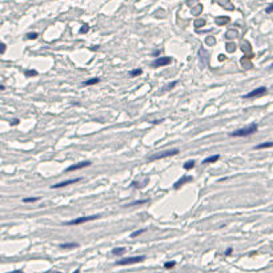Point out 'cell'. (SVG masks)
<instances>
[{
  "mask_svg": "<svg viewBox=\"0 0 273 273\" xmlns=\"http://www.w3.org/2000/svg\"><path fill=\"white\" fill-rule=\"evenodd\" d=\"M254 132H257V124H251L248 127H244V128H240L237 131H233L231 133L232 137H245V136L253 135Z\"/></svg>",
  "mask_w": 273,
  "mask_h": 273,
  "instance_id": "cell-1",
  "label": "cell"
},
{
  "mask_svg": "<svg viewBox=\"0 0 273 273\" xmlns=\"http://www.w3.org/2000/svg\"><path fill=\"white\" fill-rule=\"evenodd\" d=\"M100 217V214H92V216H83V217H79V219H75V220H71V221H67L64 223L65 225H79V224H83V223H88V221H92V220H96Z\"/></svg>",
  "mask_w": 273,
  "mask_h": 273,
  "instance_id": "cell-2",
  "label": "cell"
},
{
  "mask_svg": "<svg viewBox=\"0 0 273 273\" xmlns=\"http://www.w3.org/2000/svg\"><path fill=\"white\" fill-rule=\"evenodd\" d=\"M145 257L144 256H133V257H124L121 260H119L116 263V265H131V264H137L144 261Z\"/></svg>",
  "mask_w": 273,
  "mask_h": 273,
  "instance_id": "cell-3",
  "label": "cell"
},
{
  "mask_svg": "<svg viewBox=\"0 0 273 273\" xmlns=\"http://www.w3.org/2000/svg\"><path fill=\"white\" fill-rule=\"evenodd\" d=\"M179 153V149H168V151H164L161 153H157V155H153V156L148 157L149 161H153V160H160V159H165V157H171V156H175V155Z\"/></svg>",
  "mask_w": 273,
  "mask_h": 273,
  "instance_id": "cell-4",
  "label": "cell"
},
{
  "mask_svg": "<svg viewBox=\"0 0 273 273\" xmlns=\"http://www.w3.org/2000/svg\"><path fill=\"white\" fill-rule=\"evenodd\" d=\"M172 63V57L169 56H164V57H159V59H156L152 63V67H155V68H159V67H165V65H169V64Z\"/></svg>",
  "mask_w": 273,
  "mask_h": 273,
  "instance_id": "cell-5",
  "label": "cell"
},
{
  "mask_svg": "<svg viewBox=\"0 0 273 273\" xmlns=\"http://www.w3.org/2000/svg\"><path fill=\"white\" fill-rule=\"evenodd\" d=\"M267 88L265 87H260V88H256V89H253L252 92H249V93L244 95V99H252V98H257V96H263V95L267 93Z\"/></svg>",
  "mask_w": 273,
  "mask_h": 273,
  "instance_id": "cell-6",
  "label": "cell"
},
{
  "mask_svg": "<svg viewBox=\"0 0 273 273\" xmlns=\"http://www.w3.org/2000/svg\"><path fill=\"white\" fill-rule=\"evenodd\" d=\"M89 165H91V161H80L77 164H73V165L68 166L65 169V172H73V171L81 169V168H85V166H89Z\"/></svg>",
  "mask_w": 273,
  "mask_h": 273,
  "instance_id": "cell-7",
  "label": "cell"
},
{
  "mask_svg": "<svg viewBox=\"0 0 273 273\" xmlns=\"http://www.w3.org/2000/svg\"><path fill=\"white\" fill-rule=\"evenodd\" d=\"M80 180H83L81 177H77V179H72V180H67V181L57 182V184H54V185H52V188H63V187H68V185H71V184H75V182L80 181Z\"/></svg>",
  "mask_w": 273,
  "mask_h": 273,
  "instance_id": "cell-8",
  "label": "cell"
},
{
  "mask_svg": "<svg viewBox=\"0 0 273 273\" xmlns=\"http://www.w3.org/2000/svg\"><path fill=\"white\" fill-rule=\"evenodd\" d=\"M198 56H200V60L203 61V67H205L208 64V61H209V54H208L207 51L204 49V48H200V51H198Z\"/></svg>",
  "mask_w": 273,
  "mask_h": 273,
  "instance_id": "cell-9",
  "label": "cell"
},
{
  "mask_svg": "<svg viewBox=\"0 0 273 273\" xmlns=\"http://www.w3.org/2000/svg\"><path fill=\"white\" fill-rule=\"evenodd\" d=\"M192 180H193V179H192L191 176H182L181 179L177 180V181L173 184V188H175V189H179L180 187H182L184 184H185V182H189V181H192Z\"/></svg>",
  "mask_w": 273,
  "mask_h": 273,
  "instance_id": "cell-10",
  "label": "cell"
},
{
  "mask_svg": "<svg viewBox=\"0 0 273 273\" xmlns=\"http://www.w3.org/2000/svg\"><path fill=\"white\" fill-rule=\"evenodd\" d=\"M241 49H242V52H244V54H247L249 57L252 56V47H251V44H249L248 41H242Z\"/></svg>",
  "mask_w": 273,
  "mask_h": 273,
  "instance_id": "cell-11",
  "label": "cell"
},
{
  "mask_svg": "<svg viewBox=\"0 0 273 273\" xmlns=\"http://www.w3.org/2000/svg\"><path fill=\"white\" fill-rule=\"evenodd\" d=\"M239 36V32L236 31V29H228L225 33V38L228 39V40H232V39H236Z\"/></svg>",
  "mask_w": 273,
  "mask_h": 273,
  "instance_id": "cell-12",
  "label": "cell"
},
{
  "mask_svg": "<svg viewBox=\"0 0 273 273\" xmlns=\"http://www.w3.org/2000/svg\"><path fill=\"white\" fill-rule=\"evenodd\" d=\"M229 17L228 16H220V17H217L216 19V24L217 25H224V24H228L229 23Z\"/></svg>",
  "mask_w": 273,
  "mask_h": 273,
  "instance_id": "cell-13",
  "label": "cell"
},
{
  "mask_svg": "<svg viewBox=\"0 0 273 273\" xmlns=\"http://www.w3.org/2000/svg\"><path fill=\"white\" fill-rule=\"evenodd\" d=\"M217 3H219L221 7H224V8H228L229 11L233 10V6H231L229 0H217Z\"/></svg>",
  "mask_w": 273,
  "mask_h": 273,
  "instance_id": "cell-14",
  "label": "cell"
},
{
  "mask_svg": "<svg viewBox=\"0 0 273 273\" xmlns=\"http://www.w3.org/2000/svg\"><path fill=\"white\" fill-rule=\"evenodd\" d=\"M61 249H75V248H79V244L77 242H68V244H61L60 245Z\"/></svg>",
  "mask_w": 273,
  "mask_h": 273,
  "instance_id": "cell-15",
  "label": "cell"
},
{
  "mask_svg": "<svg viewBox=\"0 0 273 273\" xmlns=\"http://www.w3.org/2000/svg\"><path fill=\"white\" fill-rule=\"evenodd\" d=\"M241 67L242 68H247V69L252 68V64H251V61H249V59L247 56H244L241 59Z\"/></svg>",
  "mask_w": 273,
  "mask_h": 273,
  "instance_id": "cell-16",
  "label": "cell"
},
{
  "mask_svg": "<svg viewBox=\"0 0 273 273\" xmlns=\"http://www.w3.org/2000/svg\"><path fill=\"white\" fill-rule=\"evenodd\" d=\"M220 159V155H214V156H210L208 157V159H205L204 161H203V164H209V163H216L217 160Z\"/></svg>",
  "mask_w": 273,
  "mask_h": 273,
  "instance_id": "cell-17",
  "label": "cell"
},
{
  "mask_svg": "<svg viewBox=\"0 0 273 273\" xmlns=\"http://www.w3.org/2000/svg\"><path fill=\"white\" fill-rule=\"evenodd\" d=\"M225 48H226V52H235L236 51V44H235V41H229V43H226V45H225Z\"/></svg>",
  "mask_w": 273,
  "mask_h": 273,
  "instance_id": "cell-18",
  "label": "cell"
},
{
  "mask_svg": "<svg viewBox=\"0 0 273 273\" xmlns=\"http://www.w3.org/2000/svg\"><path fill=\"white\" fill-rule=\"evenodd\" d=\"M99 81H100L99 77H92V79H89V80H85V81L83 83V85H93V84H98Z\"/></svg>",
  "mask_w": 273,
  "mask_h": 273,
  "instance_id": "cell-19",
  "label": "cell"
},
{
  "mask_svg": "<svg viewBox=\"0 0 273 273\" xmlns=\"http://www.w3.org/2000/svg\"><path fill=\"white\" fill-rule=\"evenodd\" d=\"M273 147V141H268V143H263V144H258L254 147V149H264V148H270Z\"/></svg>",
  "mask_w": 273,
  "mask_h": 273,
  "instance_id": "cell-20",
  "label": "cell"
},
{
  "mask_svg": "<svg viewBox=\"0 0 273 273\" xmlns=\"http://www.w3.org/2000/svg\"><path fill=\"white\" fill-rule=\"evenodd\" d=\"M143 73V69L141 68H137V69H132L131 72H129V75L132 76V77H135V76H140Z\"/></svg>",
  "mask_w": 273,
  "mask_h": 273,
  "instance_id": "cell-21",
  "label": "cell"
},
{
  "mask_svg": "<svg viewBox=\"0 0 273 273\" xmlns=\"http://www.w3.org/2000/svg\"><path fill=\"white\" fill-rule=\"evenodd\" d=\"M195 160H189V161H187V163L185 164H184V169H187V171H188V169H192V168H193V166H195Z\"/></svg>",
  "mask_w": 273,
  "mask_h": 273,
  "instance_id": "cell-22",
  "label": "cell"
},
{
  "mask_svg": "<svg viewBox=\"0 0 273 273\" xmlns=\"http://www.w3.org/2000/svg\"><path fill=\"white\" fill-rule=\"evenodd\" d=\"M147 201L149 200H139V201H133V203H129V204H125L124 207H133V205H137V204H144V203H147Z\"/></svg>",
  "mask_w": 273,
  "mask_h": 273,
  "instance_id": "cell-23",
  "label": "cell"
},
{
  "mask_svg": "<svg viewBox=\"0 0 273 273\" xmlns=\"http://www.w3.org/2000/svg\"><path fill=\"white\" fill-rule=\"evenodd\" d=\"M205 43H207L208 45H214V43H216V39H214L213 36H208V38L205 39Z\"/></svg>",
  "mask_w": 273,
  "mask_h": 273,
  "instance_id": "cell-24",
  "label": "cell"
},
{
  "mask_svg": "<svg viewBox=\"0 0 273 273\" xmlns=\"http://www.w3.org/2000/svg\"><path fill=\"white\" fill-rule=\"evenodd\" d=\"M175 265H176V261H166V263L164 264V268H165V269H172Z\"/></svg>",
  "mask_w": 273,
  "mask_h": 273,
  "instance_id": "cell-25",
  "label": "cell"
},
{
  "mask_svg": "<svg viewBox=\"0 0 273 273\" xmlns=\"http://www.w3.org/2000/svg\"><path fill=\"white\" fill-rule=\"evenodd\" d=\"M125 252V248H113L112 249V254H123Z\"/></svg>",
  "mask_w": 273,
  "mask_h": 273,
  "instance_id": "cell-26",
  "label": "cell"
},
{
  "mask_svg": "<svg viewBox=\"0 0 273 273\" xmlns=\"http://www.w3.org/2000/svg\"><path fill=\"white\" fill-rule=\"evenodd\" d=\"M24 73L25 76H38V71H35V69H27Z\"/></svg>",
  "mask_w": 273,
  "mask_h": 273,
  "instance_id": "cell-27",
  "label": "cell"
},
{
  "mask_svg": "<svg viewBox=\"0 0 273 273\" xmlns=\"http://www.w3.org/2000/svg\"><path fill=\"white\" fill-rule=\"evenodd\" d=\"M39 35L36 33V32H29V33H27V39H31V40H35V39H38Z\"/></svg>",
  "mask_w": 273,
  "mask_h": 273,
  "instance_id": "cell-28",
  "label": "cell"
},
{
  "mask_svg": "<svg viewBox=\"0 0 273 273\" xmlns=\"http://www.w3.org/2000/svg\"><path fill=\"white\" fill-rule=\"evenodd\" d=\"M143 232H145L144 228H143V229H139V231H135V232H133V233L131 235V237H132V239H135V237H137L139 235H141Z\"/></svg>",
  "mask_w": 273,
  "mask_h": 273,
  "instance_id": "cell-29",
  "label": "cell"
},
{
  "mask_svg": "<svg viewBox=\"0 0 273 273\" xmlns=\"http://www.w3.org/2000/svg\"><path fill=\"white\" fill-rule=\"evenodd\" d=\"M204 25H205V20H196V22H195V27H196V28H198V27H204Z\"/></svg>",
  "mask_w": 273,
  "mask_h": 273,
  "instance_id": "cell-30",
  "label": "cell"
},
{
  "mask_svg": "<svg viewBox=\"0 0 273 273\" xmlns=\"http://www.w3.org/2000/svg\"><path fill=\"white\" fill-rule=\"evenodd\" d=\"M39 197H27L23 198V203H33V201H38Z\"/></svg>",
  "mask_w": 273,
  "mask_h": 273,
  "instance_id": "cell-31",
  "label": "cell"
},
{
  "mask_svg": "<svg viewBox=\"0 0 273 273\" xmlns=\"http://www.w3.org/2000/svg\"><path fill=\"white\" fill-rule=\"evenodd\" d=\"M88 31H89V25L88 24H84L81 28H80V33H87Z\"/></svg>",
  "mask_w": 273,
  "mask_h": 273,
  "instance_id": "cell-32",
  "label": "cell"
},
{
  "mask_svg": "<svg viewBox=\"0 0 273 273\" xmlns=\"http://www.w3.org/2000/svg\"><path fill=\"white\" fill-rule=\"evenodd\" d=\"M265 12H267V13H270V12H273V3L270 4L269 7H267V10H265Z\"/></svg>",
  "mask_w": 273,
  "mask_h": 273,
  "instance_id": "cell-33",
  "label": "cell"
},
{
  "mask_svg": "<svg viewBox=\"0 0 273 273\" xmlns=\"http://www.w3.org/2000/svg\"><path fill=\"white\" fill-rule=\"evenodd\" d=\"M232 251H233L232 248H228V249L225 251V253H224V254H225V256H229V254H232Z\"/></svg>",
  "mask_w": 273,
  "mask_h": 273,
  "instance_id": "cell-34",
  "label": "cell"
},
{
  "mask_svg": "<svg viewBox=\"0 0 273 273\" xmlns=\"http://www.w3.org/2000/svg\"><path fill=\"white\" fill-rule=\"evenodd\" d=\"M176 84H177V81H173V83H171V84L168 85V89H171V88H173Z\"/></svg>",
  "mask_w": 273,
  "mask_h": 273,
  "instance_id": "cell-35",
  "label": "cell"
},
{
  "mask_svg": "<svg viewBox=\"0 0 273 273\" xmlns=\"http://www.w3.org/2000/svg\"><path fill=\"white\" fill-rule=\"evenodd\" d=\"M6 52V44L1 43V54H4Z\"/></svg>",
  "mask_w": 273,
  "mask_h": 273,
  "instance_id": "cell-36",
  "label": "cell"
},
{
  "mask_svg": "<svg viewBox=\"0 0 273 273\" xmlns=\"http://www.w3.org/2000/svg\"><path fill=\"white\" fill-rule=\"evenodd\" d=\"M17 123H19V120H12V121H11V125H16Z\"/></svg>",
  "mask_w": 273,
  "mask_h": 273,
  "instance_id": "cell-37",
  "label": "cell"
},
{
  "mask_svg": "<svg viewBox=\"0 0 273 273\" xmlns=\"http://www.w3.org/2000/svg\"><path fill=\"white\" fill-rule=\"evenodd\" d=\"M10 273H24V272H22V270H12V272H10Z\"/></svg>",
  "mask_w": 273,
  "mask_h": 273,
  "instance_id": "cell-38",
  "label": "cell"
},
{
  "mask_svg": "<svg viewBox=\"0 0 273 273\" xmlns=\"http://www.w3.org/2000/svg\"><path fill=\"white\" fill-rule=\"evenodd\" d=\"M219 59H220V60H223V59L225 60V56H223V55H220V56H219Z\"/></svg>",
  "mask_w": 273,
  "mask_h": 273,
  "instance_id": "cell-39",
  "label": "cell"
},
{
  "mask_svg": "<svg viewBox=\"0 0 273 273\" xmlns=\"http://www.w3.org/2000/svg\"><path fill=\"white\" fill-rule=\"evenodd\" d=\"M73 273H80V270L77 269V270H75V272H73Z\"/></svg>",
  "mask_w": 273,
  "mask_h": 273,
  "instance_id": "cell-40",
  "label": "cell"
},
{
  "mask_svg": "<svg viewBox=\"0 0 273 273\" xmlns=\"http://www.w3.org/2000/svg\"><path fill=\"white\" fill-rule=\"evenodd\" d=\"M49 273H61V272H49Z\"/></svg>",
  "mask_w": 273,
  "mask_h": 273,
  "instance_id": "cell-41",
  "label": "cell"
}]
</instances>
